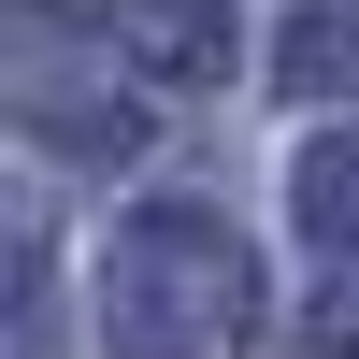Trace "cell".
<instances>
[{
  "instance_id": "obj_5",
  "label": "cell",
  "mask_w": 359,
  "mask_h": 359,
  "mask_svg": "<svg viewBox=\"0 0 359 359\" xmlns=\"http://www.w3.org/2000/svg\"><path fill=\"white\" fill-rule=\"evenodd\" d=\"M302 230H316V245H331L345 273H359V130L302 158Z\"/></svg>"
},
{
  "instance_id": "obj_2",
  "label": "cell",
  "mask_w": 359,
  "mask_h": 359,
  "mask_svg": "<svg viewBox=\"0 0 359 359\" xmlns=\"http://www.w3.org/2000/svg\"><path fill=\"white\" fill-rule=\"evenodd\" d=\"M15 115H29L43 144H86V158H115V144H130V115L72 72V29H57V15H15Z\"/></svg>"
},
{
  "instance_id": "obj_1",
  "label": "cell",
  "mask_w": 359,
  "mask_h": 359,
  "mask_svg": "<svg viewBox=\"0 0 359 359\" xmlns=\"http://www.w3.org/2000/svg\"><path fill=\"white\" fill-rule=\"evenodd\" d=\"M259 316V273L230 245V216L201 201H144L101 259V345L115 359H230Z\"/></svg>"
},
{
  "instance_id": "obj_3",
  "label": "cell",
  "mask_w": 359,
  "mask_h": 359,
  "mask_svg": "<svg viewBox=\"0 0 359 359\" xmlns=\"http://www.w3.org/2000/svg\"><path fill=\"white\" fill-rule=\"evenodd\" d=\"M101 29H115L158 86H216V72H230V0H101Z\"/></svg>"
},
{
  "instance_id": "obj_6",
  "label": "cell",
  "mask_w": 359,
  "mask_h": 359,
  "mask_svg": "<svg viewBox=\"0 0 359 359\" xmlns=\"http://www.w3.org/2000/svg\"><path fill=\"white\" fill-rule=\"evenodd\" d=\"M302 359H359V302H345V287H331V302L302 316Z\"/></svg>"
},
{
  "instance_id": "obj_4",
  "label": "cell",
  "mask_w": 359,
  "mask_h": 359,
  "mask_svg": "<svg viewBox=\"0 0 359 359\" xmlns=\"http://www.w3.org/2000/svg\"><path fill=\"white\" fill-rule=\"evenodd\" d=\"M287 86L302 101H359V0H302L287 15Z\"/></svg>"
}]
</instances>
